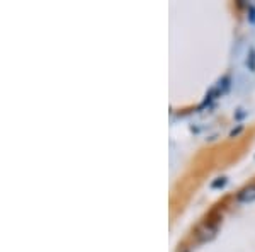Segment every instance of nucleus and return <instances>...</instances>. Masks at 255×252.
Returning <instances> with one entry per match:
<instances>
[{
  "instance_id": "nucleus-2",
  "label": "nucleus",
  "mask_w": 255,
  "mask_h": 252,
  "mask_svg": "<svg viewBox=\"0 0 255 252\" xmlns=\"http://www.w3.org/2000/svg\"><path fill=\"white\" fill-rule=\"evenodd\" d=\"M250 70H255V51H250Z\"/></svg>"
},
{
  "instance_id": "nucleus-3",
  "label": "nucleus",
  "mask_w": 255,
  "mask_h": 252,
  "mask_svg": "<svg viewBox=\"0 0 255 252\" xmlns=\"http://www.w3.org/2000/svg\"><path fill=\"white\" fill-rule=\"evenodd\" d=\"M225 183H226V179L221 177L220 181H215V183H213V188H220V186H225Z\"/></svg>"
},
{
  "instance_id": "nucleus-1",
  "label": "nucleus",
  "mask_w": 255,
  "mask_h": 252,
  "mask_svg": "<svg viewBox=\"0 0 255 252\" xmlns=\"http://www.w3.org/2000/svg\"><path fill=\"white\" fill-rule=\"evenodd\" d=\"M238 201H242V203H252V201H255V184L245 188L244 191L238 194Z\"/></svg>"
}]
</instances>
